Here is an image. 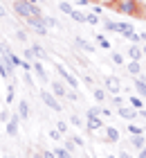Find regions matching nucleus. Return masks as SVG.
Wrapping results in <instances>:
<instances>
[{
    "mask_svg": "<svg viewBox=\"0 0 146 158\" xmlns=\"http://www.w3.org/2000/svg\"><path fill=\"white\" fill-rule=\"evenodd\" d=\"M58 9H61L63 14H70V11H72V7H70L68 2H61V5H58Z\"/></svg>",
    "mask_w": 146,
    "mask_h": 158,
    "instance_id": "c9c22d12",
    "label": "nucleus"
},
{
    "mask_svg": "<svg viewBox=\"0 0 146 158\" xmlns=\"http://www.w3.org/2000/svg\"><path fill=\"white\" fill-rule=\"evenodd\" d=\"M85 23H90V25L99 23V16H97V14H85Z\"/></svg>",
    "mask_w": 146,
    "mask_h": 158,
    "instance_id": "c85d7f7f",
    "label": "nucleus"
},
{
    "mask_svg": "<svg viewBox=\"0 0 146 158\" xmlns=\"http://www.w3.org/2000/svg\"><path fill=\"white\" fill-rule=\"evenodd\" d=\"M126 68H128V73H130V75H135V77H140V75H142V63H140V61H130Z\"/></svg>",
    "mask_w": 146,
    "mask_h": 158,
    "instance_id": "dca6fc26",
    "label": "nucleus"
},
{
    "mask_svg": "<svg viewBox=\"0 0 146 158\" xmlns=\"http://www.w3.org/2000/svg\"><path fill=\"white\" fill-rule=\"evenodd\" d=\"M18 118L20 120H27L29 118V104L27 102H18Z\"/></svg>",
    "mask_w": 146,
    "mask_h": 158,
    "instance_id": "f3484780",
    "label": "nucleus"
},
{
    "mask_svg": "<svg viewBox=\"0 0 146 158\" xmlns=\"http://www.w3.org/2000/svg\"><path fill=\"white\" fill-rule=\"evenodd\" d=\"M142 54H146V45H144V48H142Z\"/></svg>",
    "mask_w": 146,
    "mask_h": 158,
    "instance_id": "4d7b16f0",
    "label": "nucleus"
},
{
    "mask_svg": "<svg viewBox=\"0 0 146 158\" xmlns=\"http://www.w3.org/2000/svg\"><path fill=\"white\" fill-rule=\"evenodd\" d=\"M32 68H34V73H36V77H38L41 81H47V73H45V68H43L38 61H32Z\"/></svg>",
    "mask_w": 146,
    "mask_h": 158,
    "instance_id": "4468645a",
    "label": "nucleus"
},
{
    "mask_svg": "<svg viewBox=\"0 0 146 158\" xmlns=\"http://www.w3.org/2000/svg\"><path fill=\"white\" fill-rule=\"evenodd\" d=\"M25 59H27V61H34V52H32V48H27V50H25Z\"/></svg>",
    "mask_w": 146,
    "mask_h": 158,
    "instance_id": "ea45409f",
    "label": "nucleus"
},
{
    "mask_svg": "<svg viewBox=\"0 0 146 158\" xmlns=\"http://www.w3.org/2000/svg\"><path fill=\"white\" fill-rule=\"evenodd\" d=\"M88 131H99V129H104L106 124H104V120H101L99 115H94V118H88Z\"/></svg>",
    "mask_w": 146,
    "mask_h": 158,
    "instance_id": "1a4fd4ad",
    "label": "nucleus"
},
{
    "mask_svg": "<svg viewBox=\"0 0 146 158\" xmlns=\"http://www.w3.org/2000/svg\"><path fill=\"white\" fill-rule=\"evenodd\" d=\"M56 129H58V133H65V131H68V124H65V122H58Z\"/></svg>",
    "mask_w": 146,
    "mask_h": 158,
    "instance_id": "58836bf2",
    "label": "nucleus"
},
{
    "mask_svg": "<svg viewBox=\"0 0 146 158\" xmlns=\"http://www.w3.org/2000/svg\"><path fill=\"white\" fill-rule=\"evenodd\" d=\"M65 97H68L70 102H79V95H77L74 90H70V88H68V93H65Z\"/></svg>",
    "mask_w": 146,
    "mask_h": 158,
    "instance_id": "473e14b6",
    "label": "nucleus"
},
{
    "mask_svg": "<svg viewBox=\"0 0 146 158\" xmlns=\"http://www.w3.org/2000/svg\"><path fill=\"white\" fill-rule=\"evenodd\" d=\"M49 138H52V140H58V138H61V133H58V129H52V131H49Z\"/></svg>",
    "mask_w": 146,
    "mask_h": 158,
    "instance_id": "a19ab883",
    "label": "nucleus"
},
{
    "mask_svg": "<svg viewBox=\"0 0 146 158\" xmlns=\"http://www.w3.org/2000/svg\"><path fill=\"white\" fill-rule=\"evenodd\" d=\"M97 43H99L104 50H110V43H108V39L104 36V34H97Z\"/></svg>",
    "mask_w": 146,
    "mask_h": 158,
    "instance_id": "cd10ccee",
    "label": "nucleus"
},
{
    "mask_svg": "<svg viewBox=\"0 0 146 158\" xmlns=\"http://www.w3.org/2000/svg\"><path fill=\"white\" fill-rule=\"evenodd\" d=\"M115 7L121 14H126V16H140L142 18V9H140V2H137V0H117Z\"/></svg>",
    "mask_w": 146,
    "mask_h": 158,
    "instance_id": "f03ea898",
    "label": "nucleus"
},
{
    "mask_svg": "<svg viewBox=\"0 0 146 158\" xmlns=\"http://www.w3.org/2000/svg\"><path fill=\"white\" fill-rule=\"evenodd\" d=\"M70 138H72V140H74V145H79V147H81V145H83V138H79V135H70Z\"/></svg>",
    "mask_w": 146,
    "mask_h": 158,
    "instance_id": "37998d69",
    "label": "nucleus"
},
{
    "mask_svg": "<svg viewBox=\"0 0 146 158\" xmlns=\"http://www.w3.org/2000/svg\"><path fill=\"white\" fill-rule=\"evenodd\" d=\"M0 120H2V122H7V120H9V111H0Z\"/></svg>",
    "mask_w": 146,
    "mask_h": 158,
    "instance_id": "79ce46f5",
    "label": "nucleus"
},
{
    "mask_svg": "<svg viewBox=\"0 0 146 158\" xmlns=\"http://www.w3.org/2000/svg\"><path fill=\"white\" fill-rule=\"evenodd\" d=\"M54 156H56V158H72V154H70L65 147H61V149H54Z\"/></svg>",
    "mask_w": 146,
    "mask_h": 158,
    "instance_id": "a878e982",
    "label": "nucleus"
},
{
    "mask_svg": "<svg viewBox=\"0 0 146 158\" xmlns=\"http://www.w3.org/2000/svg\"><path fill=\"white\" fill-rule=\"evenodd\" d=\"M142 16L146 18V0H144V5H142Z\"/></svg>",
    "mask_w": 146,
    "mask_h": 158,
    "instance_id": "3c124183",
    "label": "nucleus"
},
{
    "mask_svg": "<svg viewBox=\"0 0 146 158\" xmlns=\"http://www.w3.org/2000/svg\"><path fill=\"white\" fill-rule=\"evenodd\" d=\"M32 52H34L36 59H47V52H45V50H43L41 45H34V48H32Z\"/></svg>",
    "mask_w": 146,
    "mask_h": 158,
    "instance_id": "412c9836",
    "label": "nucleus"
},
{
    "mask_svg": "<svg viewBox=\"0 0 146 158\" xmlns=\"http://www.w3.org/2000/svg\"><path fill=\"white\" fill-rule=\"evenodd\" d=\"M142 131H144V129L137 127L135 122H130V124H128V133H130V135H142Z\"/></svg>",
    "mask_w": 146,
    "mask_h": 158,
    "instance_id": "b1692460",
    "label": "nucleus"
},
{
    "mask_svg": "<svg viewBox=\"0 0 146 158\" xmlns=\"http://www.w3.org/2000/svg\"><path fill=\"white\" fill-rule=\"evenodd\" d=\"M94 115H99V118H101V104L90 106V109H88V118H94Z\"/></svg>",
    "mask_w": 146,
    "mask_h": 158,
    "instance_id": "bb28decb",
    "label": "nucleus"
},
{
    "mask_svg": "<svg viewBox=\"0 0 146 158\" xmlns=\"http://www.w3.org/2000/svg\"><path fill=\"white\" fill-rule=\"evenodd\" d=\"M117 34L130 39V36H133V25H130V23H117Z\"/></svg>",
    "mask_w": 146,
    "mask_h": 158,
    "instance_id": "9b49d317",
    "label": "nucleus"
},
{
    "mask_svg": "<svg viewBox=\"0 0 146 158\" xmlns=\"http://www.w3.org/2000/svg\"><path fill=\"white\" fill-rule=\"evenodd\" d=\"M140 41H144V43H146V32H144V34H142V36H140Z\"/></svg>",
    "mask_w": 146,
    "mask_h": 158,
    "instance_id": "6e6d98bb",
    "label": "nucleus"
},
{
    "mask_svg": "<svg viewBox=\"0 0 146 158\" xmlns=\"http://www.w3.org/2000/svg\"><path fill=\"white\" fill-rule=\"evenodd\" d=\"M23 79H25V84H27V86H34V79H32V75H29V70H25Z\"/></svg>",
    "mask_w": 146,
    "mask_h": 158,
    "instance_id": "f704fd0d",
    "label": "nucleus"
},
{
    "mask_svg": "<svg viewBox=\"0 0 146 158\" xmlns=\"http://www.w3.org/2000/svg\"><path fill=\"white\" fill-rule=\"evenodd\" d=\"M27 23L34 27L36 34H47V25H45V16H29Z\"/></svg>",
    "mask_w": 146,
    "mask_h": 158,
    "instance_id": "7ed1b4c3",
    "label": "nucleus"
},
{
    "mask_svg": "<svg viewBox=\"0 0 146 158\" xmlns=\"http://www.w3.org/2000/svg\"><path fill=\"white\" fill-rule=\"evenodd\" d=\"M41 158H56V156H54V152H43Z\"/></svg>",
    "mask_w": 146,
    "mask_h": 158,
    "instance_id": "de8ad7c7",
    "label": "nucleus"
},
{
    "mask_svg": "<svg viewBox=\"0 0 146 158\" xmlns=\"http://www.w3.org/2000/svg\"><path fill=\"white\" fill-rule=\"evenodd\" d=\"M128 102H130V106H133V109H137V111L144 109V102H142V97H140V95H133V97L128 99Z\"/></svg>",
    "mask_w": 146,
    "mask_h": 158,
    "instance_id": "6ab92c4d",
    "label": "nucleus"
},
{
    "mask_svg": "<svg viewBox=\"0 0 146 158\" xmlns=\"http://www.w3.org/2000/svg\"><path fill=\"white\" fill-rule=\"evenodd\" d=\"M117 111H119V115H121L124 120H130V122L137 120V109H133V106H126V104H124V106H119Z\"/></svg>",
    "mask_w": 146,
    "mask_h": 158,
    "instance_id": "0eeeda50",
    "label": "nucleus"
},
{
    "mask_svg": "<svg viewBox=\"0 0 146 158\" xmlns=\"http://www.w3.org/2000/svg\"><path fill=\"white\" fill-rule=\"evenodd\" d=\"M128 56H130V61H140L142 59V48L140 45H133V48H128Z\"/></svg>",
    "mask_w": 146,
    "mask_h": 158,
    "instance_id": "2eb2a0df",
    "label": "nucleus"
},
{
    "mask_svg": "<svg viewBox=\"0 0 146 158\" xmlns=\"http://www.w3.org/2000/svg\"><path fill=\"white\" fill-rule=\"evenodd\" d=\"M110 115V109H106V106H101V118H108Z\"/></svg>",
    "mask_w": 146,
    "mask_h": 158,
    "instance_id": "49530a36",
    "label": "nucleus"
},
{
    "mask_svg": "<svg viewBox=\"0 0 146 158\" xmlns=\"http://www.w3.org/2000/svg\"><path fill=\"white\" fill-rule=\"evenodd\" d=\"M70 18H74L77 23H85V14H81V11H77V9H72L70 14H68Z\"/></svg>",
    "mask_w": 146,
    "mask_h": 158,
    "instance_id": "4be33fe9",
    "label": "nucleus"
},
{
    "mask_svg": "<svg viewBox=\"0 0 146 158\" xmlns=\"http://www.w3.org/2000/svg\"><path fill=\"white\" fill-rule=\"evenodd\" d=\"M74 147H77V145H74V140H72V138H65V149H68L70 154L74 152Z\"/></svg>",
    "mask_w": 146,
    "mask_h": 158,
    "instance_id": "2f4dec72",
    "label": "nucleus"
},
{
    "mask_svg": "<svg viewBox=\"0 0 146 158\" xmlns=\"http://www.w3.org/2000/svg\"><path fill=\"white\" fill-rule=\"evenodd\" d=\"M128 41H133V43H140V34H135V32H133V36H130Z\"/></svg>",
    "mask_w": 146,
    "mask_h": 158,
    "instance_id": "09e8293b",
    "label": "nucleus"
},
{
    "mask_svg": "<svg viewBox=\"0 0 146 158\" xmlns=\"http://www.w3.org/2000/svg\"><path fill=\"white\" fill-rule=\"evenodd\" d=\"M112 106H115V109H119V106H124V99H121L119 95H115V97H112Z\"/></svg>",
    "mask_w": 146,
    "mask_h": 158,
    "instance_id": "72a5a7b5",
    "label": "nucleus"
},
{
    "mask_svg": "<svg viewBox=\"0 0 146 158\" xmlns=\"http://www.w3.org/2000/svg\"><path fill=\"white\" fill-rule=\"evenodd\" d=\"M92 95H94V99H97V102H106V90H104V88H94Z\"/></svg>",
    "mask_w": 146,
    "mask_h": 158,
    "instance_id": "5701e85b",
    "label": "nucleus"
},
{
    "mask_svg": "<svg viewBox=\"0 0 146 158\" xmlns=\"http://www.w3.org/2000/svg\"><path fill=\"white\" fill-rule=\"evenodd\" d=\"M140 158H146V145H144V147L140 149Z\"/></svg>",
    "mask_w": 146,
    "mask_h": 158,
    "instance_id": "8fccbe9b",
    "label": "nucleus"
},
{
    "mask_svg": "<svg viewBox=\"0 0 146 158\" xmlns=\"http://www.w3.org/2000/svg\"><path fill=\"white\" fill-rule=\"evenodd\" d=\"M104 30H106V32H117V23H115V20L104 18Z\"/></svg>",
    "mask_w": 146,
    "mask_h": 158,
    "instance_id": "393cba45",
    "label": "nucleus"
},
{
    "mask_svg": "<svg viewBox=\"0 0 146 158\" xmlns=\"http://www.w3.org/2000/svg\"><path fill=\"white\" fill-rule=\"evenodd\" d=\"M119 158H133V156H128L126 152H121V154H119Z\"/></svg>",
    "mask_w": 146,
    "mask_h": 158,
    "instance_id": "603ef678",
    "label": "nucleus"
},
{
    "mask_svg": "<svg viewBox=\"0 0 146 158\" xmlns=\"http://www.w3.org/2000/svg\"><path fill=\"white\" fill-rule=\"evenodd\" d=\"M106 90H110L112 95H119V90H121V81L117 77H106Z\"/></svg>",
    "mask_w": 146,
    "mask_h": 158,
    "instance_id": "423d86ee",
    "label": "nucleus"
},
{
    "mask_svg": "<svg viewBox=\"0 0 146 158\" xmlns=\"http://www.w3.org/2000/svg\"><path fill=\"white\" fill-rule=\"evenodd\" d=\"M92 14L101 16V14H104V5H94V7H92Z\"/></svg>",
    "mask_w": 146,
    "mask_h": 158,
    "instance_id": "4c0bfd02",
    "label": "nucleus"
},
{
    "mask_svg": "<svg viewBox=\"0 0 146 158\" xmlns=\"http://www.w3.org/2000/svg\"><path fill=\"white\" fill-rule=\"evenodd\" d=\"M104 131H106V140L108 142H119L121 133H119V129H117V127H104Z\"/></svg>",
    "mask_w": 146,
    "mask_h": 158,
    "instance_id": "6e6552de",
    "label": "nucleus"
},
{
    "mask_svg": "<svg viewBox=\"0 0 146 158\" xmlns=\"http://www.w3.org/2000/svg\"><path fill=\"white\" fill-rule=\"evenodd\" d=\"M56 73H58V75L63 77V81H65V84H70V88H77V86H79L77 77H74V75H70L68 70H65V68L61 66V63H58V66H56Z\"/></svg>",
    "mask_w": 146,
    "mask_h": 158,
    "instance_id": "39448f33",
    "label": "nucleus"
},
{
    "mask_svg": "<svg viewBox=\"0 0 146 158\" xmlns=\"http://www.w3.org/2000/svg\"><path fill=\"white\" fill-rule=\"evenodd\" d=\"M135 93L142 99H146V81H144V77H137L135 79Z\"/></svg>",
    "mask_w": 146,
    "mask_h": 158,
    "instance_id": "f8f14e48",
    "label": "nucleus"
},
{
    "mask_svg": "<svg viewBox=\"0 0 146 158\" xmlns=\"http://www.w3.org/2000/svg\"><path fill=\"white\" fill-rule=\"evenodd\" d=\"M130 145H133L135 149H142V147L146 145V140L142 138V135H133V138H130Z\"/></svg>",
    "mask_w": 146,
    "mask_h": 158,
    "instance_id": "aec40b11",
    "label": "nucleus"
},
{
    "mask_svg": "<svg viewBox=\"0 0 146 158\" xmlns=\"http://www.w3.org/2000/svg\"><path fill=\"white\" fill-rule=\"evenodd\" d=\"M27 2H29V5H38V0H27Z\"/></svg>",
    "mask_w": 146,
    "mask_h": 158,
    "instance_id": "5fc2aeb1",
    "label": "nucleus"
},
{
    "mask_svg": "<svg viewBox=\"0 0 146 158\" xmlns=\"http://www.w3.org/2000/svg\"><path fill=\"white\" fill-rule=\"evenodd\" d=\"M106 158H115V156H106Z\"/></svg>",
    "mask_w": 146,
    "mask_h": 158,
    "instance_id": "13d9d810",
    "label": "nucleus"
},
{
    "mask_svg": "<svg viewBox=\"0 0 146 158\" xmlns=\"http://www.w3.org/2000/svg\"><path fill=\"white\" fill-rule=\"evenodd\" d=\"M5 14H7V11H5V7H2V5H0V18H2V16H5Z\"/></svg>",
    "mask_w": 146,
    "mask_h": 158,
    "instance_id": "864d4df0",
    "label": "nucleus"
},
{
    "mask_svg": "<svg viewBox=\"0 0 146 158\" xmlns=\"http://www.w3.org/2000/svg\"><path fill=\"white\" fill-rule=\"evenodd\" d=\"M16 39L18 41H27V34L25 32H16Z\"/></svg>",
    "mask_w": 146,
    "mask_h": 158,
    "instance_id": "a18cd8bd",
    "label": "nucleus"
},
{
    "mask_svg": "<svg viewBox=\"0 0 146 158\" xmlns=\"http://www.w3.org/2000/svg\"><path fill=\"white\" fill-rule=\"evenodd\" d=\"M70 122H72L74 127H81V124H83V120L79 118V115H72V118H70Z\"/></svg>",
    "mask_w": 146,
    "mask_h": 158,
    "instance_id": "e433bc0d",
    "label": "nucleus"
},
{
    "mask_svg": "<svg viewBox=\"0 0 146 158\" xmlns=\"http://www.w3.org/2000/svg\"><path fill=\"white\" fill-rule=\"evenodd\" d=\"M41 99H43V102H45L52 111H61V109H63L61 102H58V99L52 95V93H47V90H43V93H41Z\"/></svg>",
    "mask_w": 146,
    "mask_h": 158,
    "instance_id": "20e7f679",
    "label": "nucleus"
},
{
    "mask_svg": "<svg viewBox=\"0 0 146 158\" xmlns=\"http://www.w3.org/2000/svg\"><path fill=\"white\" fill-rule=\"evenodd\" d=\"M14 102V84L7 86V104H11Z\"/></svg>",
    "mask_w": 146,
    "mask_h": 158,
    "instance_id": "c756f323",
    "label": "nucleus"
},
{
    "mask_svg": "<svg viewBox=\"0 0 146 158\" xmlns=\"http://www.w3.org/2000/svg\"><path fill=\"white\" fill-rule=\"evenodd\" d=\"M74 41H77V45L81 48V50H85V52H92V50H94V48L90 45V41H85V39H81V36H77Z\"/></svg>",
    "mask_w": 146,
    "mask_h": 158,
    "instance_id": "a211bd4d",
    "label": "nucleus"
},
{
    "mask_svg": "<svg viewBox=\"0 0 146 158\" xmlns=\"http://www.w3.org/2000/svg\"><path fill=\"white\" fill-rule=\"evenodd\" d=\"M7 158H14V156H7Z\"/></svg>",
    "mask_w": 146,
    "mask_h": 158,
    "instance_id": "bf43d9fd",
    "label": "nucleus"
},
{
    "mask_svg": "<svg viewBox=\"0 0 146 158\" xmlns=\"http://www.w3.org/2000/svg\"><path fill=\"white\" fill-rule=\"evenodd\" d=\"M14 11L18 14L20 18H29V16H43V9L38 5H29L27 0H14Z\"/></svg>",
    "mask_w": 146,
    "mask_h": 158,
    "instance_id": "f257e3e1",
    "label": "nucleus"
},
{
    "mask_svg": "<svg viewBox=\"0 0 146 158\" xmlns=\"http://www.w3.org/2000/svg\"><path fill=\"white\" fill-rule=\"evenodd\" d=\"M112 63H115V66H124V56L119 52H115L112 54Z\"/></svg>",
    "mask_w": 146,
    "mask_h": 158,
    "instance_id": "7c9ffc66",
    "label": "nucleus"
},
{
    "mask_svg": "<svg viewBox=\"0 0 146 158\" xmlns=\"http://www.w3.org/2000/svg\"><path fill=\"white\" fill-rule=\"evenodd\" d=\"M18 115H11L9 120H7V133L9 135H18Z\"/></svg>",
    "mask_w": 146,
    "mask_h": 158,
    "instance_id": "9d476101",
    "label": "nucleus"
},
{
    "mask_svg": "<svg viewBox=\"0 0 146 158\" xmlns=\"http://www.w3.org/2000/svg\"><path fill=\"white\" fill-rule=\"evenodd\" d=\"M52 93L56 97H65V93H68V88H65L63 81H52Z\"/></svg>",
    "mask_w": 146,
    "mask_h": 158,
    "instance_id": "ddd939ff",
    "label": "nucleus"
},
{
    "mask_svg": "<svg viewBox=\"0 0 146 158\" xmlns=\"http://www.w3.org/2000/svg\"><path fill=\"white\" fill-rule=\"evenodd\" d=\"M117 0H99V5H106V7H112Z\"/></svg>",
    "mask_w": 146,
    "mask_h": 158,
    "instance_id": "c03bdc74",
    "label": "nucleus"
}]
</instances>
